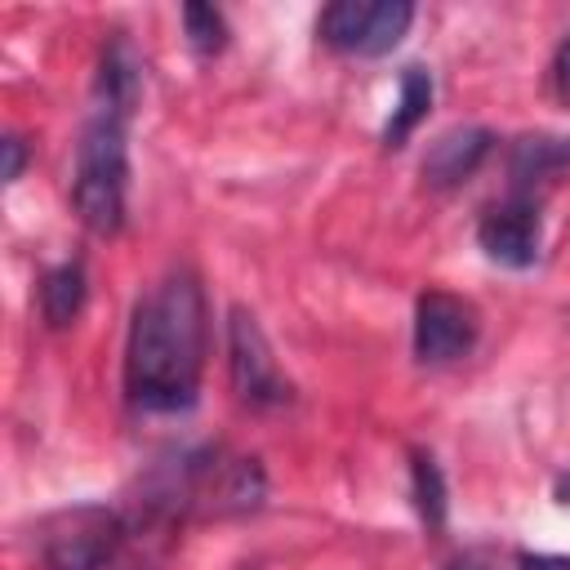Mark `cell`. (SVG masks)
<instances>
[{"mask_svg":"<svg viewBox=\"0 0 570 570\" xmlns=\"http://www.w3.org/2000/svg\"><path fill=\"white\" fill-rule=\"evenodd\" d=\"M441 570H503V566H499V557H494V552H485V548H468V552L450 557Z\"/></svg>","mask_w":570,"mask_h":570,"instance_id":"2e32d148","label":"cell"},{"mask_svg":"<svg viewBox=\"0 0 570 570\" xmlns=\"http://www.w3.org/2000/svg\"><path fill=\"white\" fill-rule=\"evenodd\" d=\"M36 543H40L45 570H107L125 543V521L102 503H80V508L53 512L40 525Z\"/></svg>","mask_w":570,"mask_h":570,"instance_id":"277c9868","label":"cell"},{"mask_svg":"<svg viewBox=\"0 0 570 570\" xmlns=\"http://www.w3.org/2000/svg\"><path fill=\"white\" fill-rule=\"evenodd\" d=\"M432 71H423L419 62L401 71V102L392 107V120L383 125V142L387 147H401L423 120H428V107H432Z\"/></svg>","mask_w":570,"mask_h":570,"instance_id":"7c38bea8","label":"cell"},{"mask_svg":"<svg viewBox=\"0 0 570 570\" xmlns=\"http://www.w3.org/2000/svg\"><path fill=\"white\" fill-rule=\"evenodd\" d=\"M490 147H494V134L485 125H454V129H445L428 147V156H423V183L428 187H459V183H468L481 169V160L490 156Z\"/></svg>","mask_w":570,"mask_h":570,"instance_id":"ba28073f","label":"cell"},{"mask_svg":"<svg viewBox=\"0 0 570 570\" xmlns=\"http://www.w3.org/2000/svg\"><path fill=\"white\" fill-rule=\"evenodd\" d=\"M85 294H89V281H85V267L71 258V263H58L40 276V316L49 330H67L80 307H85Z\"/></svg>","mask_w":570,"mask_h":570,"instance_id":"8fae6325","label":"cell"},{"mask_svg":"<svg viewBox=\"0 0 570 570\" xmlns=\"http://www.w3.org/2000/svg\"><path fill=\"white\" fill-rule=\"evenodd\" d=\"M98 111H111V116H134L138 107V94H142V62L134 53V45L116 31L107 45H102V58H98Z\"/></svg>","mask_w":570,"mask_h":570,"instance_id":"9c48e42d","label":"cell"},{"mask_svg":"<svg viewBox=\"0 0 570 570\" xmlns=\"http://www.w3.org/2000/svg\"><path fill=\"white\" fill-rule=\"evenodd\" d=\"M125 191H129L125 116L94 111V120L76 142V178H71L76 218L94 236H116L125 227Z\"/></svg>","mask_w":570,"mask_h":570,"instance_id":"3957f363","label":"cell"},{"mask_svg":"<svg viewBox=\"0 0 570 570\" xmlns=\"http://www.w3.org/2000/svg\"><path fill=\"white\" fill-rule=\"evenodd\" d=\"M521 570H570V557H543V552L530 557V552H525V557H521Z\"/></svg>","mask_w":570,"mask_h":570,"instance_id":"d6986e66","label":"cell"},{"mask_svg":"<svg viewBox=\"0 0 570 570\" xmlns=\"http://www.w3.org/2000/svg\"><path fill=\"white\" fill-rule=\"evenodd\" d=\"M410 494H414V508L423 517L428 530H441L445 525V512H450V490H445V472L436 463L432 450H410Z\"/></svg>","mask_w":570,"mask_h":570,"instance_id":"4fadbf2b","label":"cell"},{"mask_svg":"<svg viewBox=\"0 0 570 570\" xmlns=\"http://www.w3.org/2000/svg\"><path fill=\"white\" fill-rule=\"evenodd\" d=\"M0 147H4V183H18L22 178V165H27V142L18 134H9Z\"/></svg>","mask_w":570,"mask_h":570,"instance_id":"e0dca14e","label":"cell"},{"mask_svg":"<svg viewBox=\"0 0 570 570\" xmlns=\"http://www.w3.org/2000/svg\"><path fill=\"white\" fill-rule=\"evenodd\" d=\"M552 85H557V94L570 102V36L561 40V49H557V58H552Z\"/></svg>","mask_w":570,"mask_h":570,"instance_id":"ac0fdd59","label":"cell"},{"mask_svg":"<svg viewBox=\"0 0 570 570\" xmlns=\"http://www.w3.org/2000/svg\"><path fill=\"white\" fill-rule=\"evenodd\" d=\"M570 169V138H517L508 151V183L512 196H534L539 187H548L552 178H561Z\"/></svg>","mask_w":570,"mask_h":570,"instance_id":"30bf717a","label":"cell"},{"mask_svg":"<svg viewBox=\"0 0 570 570\" xmlns=\"http://www.w3.org/2000/svg\"><path fill=\"white\" fill-rule=\"evenodd\" d=\"M267 499V476L258 468V459L245 454H227L218 445L205 450H187L178 454V463H165L151 476V512L156 517H240L263 508Z\"/></svg>","mask_w":570,"mask_h":570,"instance_id":"7a4b0ae2","label":"cell"},{"mask_svg":"<svg viewBox=\"0 0 570 570\" xmlns=\"http://www.w3.org/2000/svg\"><path fill=\"white\" fill-rule=\"evenodd\" d=\"M183 27H187V45L200 53V58H214L223 53L227 45V22L214 4H183Z\"/></svg>","mask_w":570,"mask_h":570,"instance_id":"9a60e30c","label":"cell"},{"mask_svg":"<svg viewBox=\"0 0 570 570\" xmlns=\"http://www.w3.org/2000/svg\"><path fill=\"white\" fill-rule=\"evenodd\" d=\"M227 374H232L236 401L249 410H276L294 396L289 379L281 374V365L272 356V343H267L258 316L245 307L227 312Z\"/></svg>","mask_w":570,"mask_h":570,"instance_id":"5b68a950","label":"cell"},{"mask_svg":"<svg viewBox=\"0 0 570 570\" xmlns=\"http://www.w3.org/2000/svg\"><path fill=\"white\" fill-rule=\"evenodd\" d=\"M557 499H561V503H570V476H561V481H557Z\"/></svg>","mask_w":570,"mask_h":570,"instance_id":"ffe728a7","label":"cell"},{"mask_svg":"<svg viewBox=\"0 0 570 570\" xmlns=\"http://www.w3.org/2000/svg\"><path fill=\"white\" fill-rule=\"evenodd\" d=\"M476 240L485 258H494L499 267H534L543 240L534 196H508L503 205L485 209V218L476 223Z\"/></svg>","mask_w":570,"mask_h":570,"instance_id":"52a82bcc","label":"cell"},{"mask_svg":"<svg viewBox=\"0 0 570 570\" xmlns=\"http://www.w3.org/2000/svg\"><path fill=\"white\" fill-rule=\"evenodd\" d=\"M414 22V4L405 0H379L365 9V27H361V40H356V53L361 58H383L401 45V36L410 31Z\"/></svg>","mask_w":570,"mask_h":570,"instance_id":"5bb4252c","label":"cell"},{"mask_svg":"<svg viewBox=\"0 0 570 570\" xmlns=\"http://www.w3.org/2000/svg\"><path fill=\"white\" fill-rule=\"evenodd\" d=\"M476 312L459 294L428 289L414 303V356L423 365H450L472 352L476 343Z\"/></svg>","mask_w":570,"mask_h":570,"instance_id":"8992f818","label":"cell"},{"mask_svg":"<svg viewBox=\"0 0 570 570\" xmlns=\"http://www.w3.org/2000/svg\"><path fill=\"white\" fill-rule=\"evenodd\" d=\"M205 370V289L191 272L165 276L138 298L125 338V392L147 414L196 405Z\"/></svg>","mask_w":570,"mask_h":570,"instance_id":"6da1fadb","label":"cell"}]
</instances>
